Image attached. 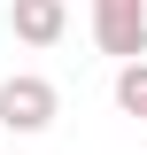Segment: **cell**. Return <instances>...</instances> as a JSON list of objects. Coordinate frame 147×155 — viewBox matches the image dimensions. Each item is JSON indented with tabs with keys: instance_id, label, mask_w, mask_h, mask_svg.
I'll return each mask as SVG.
<instances>
[{
	"instance_id": "obj_4",
	"label": "cell",
	"mask_w": 147,
	"mask_h": 155,
	"mask_svg": "<svg viewBox=\"0 0 147 155\" xmlns=\"http://www.w3.org/2000/svg\"><path fill=\"white\" fill-rule=\"evenodd\" d=\"M116 109H124V116H147V54L116 70Z\"/></svg>"
},
{
	"instance_id": "obj_2",
	"label": "cell",
	"mask_w": 147,
	"mask_h": 155,
	"mask_svg": "<svg viewBox=\"0 0 147 155\" xmlns=\"http://www.w3.org/2000/svg\"><path fill=\"white\" fill-rule=\"evenodd\" d=\"M54 85L47 78H31V70H16L8 85H0V132H47L54 124Z\"/></svg>"
},
{
	"instance_id": "obj_1",
	"label": "cell",
	"mask_w": 147,
	"mask_h": 155,
	"mask_svg": "<svg viewBox=\"0 0 147 155\" xmlns=\"http://www.w3.org/2000/svg\"><path fill=\"white\" fill-rule=\"evenodd\" d=\"M93 39H101V54L139 62L147 54V0H93Z\"/></svg>"
},
{
	"instance_id": "obj_3",
	"label": "cell",
	"mask_w": 147,
	"mask_h": 155,
	"mask_svg": "<svg viewBox=\"0 0 147 155\" xmlns=\"http://www.w3.org/2000/svg\"><path fill=\"white\" fill-rule=\"evenodd\" d=\"M62 23H70V0H8V31L23 47H54Z\"/></svg>"
}]
</instances>
